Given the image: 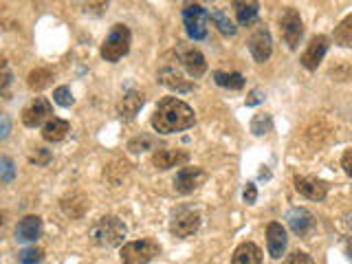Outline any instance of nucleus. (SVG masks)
<instances>
[{
    "instance_id": "obj_11",
    "label": "nucleus",
    "mask_w": 352,
    "mask_h": 264,
    "mask_svg": "<svg viewBox=\"0 0 352 264\" xmlns=\"http://www.w3.org/2000/svg\"><path fill=\"white\" fill-rule=\"evenodd\" d=\"M326 51H328V38L326 36H315V38H311L306 51L302 53V58H300L302 66H304L306 71H317V66L322 64Z\"/></svg>"
},
{
    "instance_id": "obj_25",
    "label": "nucleus",
    "mask_w": 352,
    "mask_h": 264,
    "mask_svg": "<svg viewBox=\"0 0 352 264\" xmlns=\"http://www.w3.org/2000/svg\"><path fill=\"white\" fill-rule=\"evenodd\" d=\"M335 42L339 44V47H346V49L352 47V14L346 16L335 27Z\"/></svg>"
},
{
    "instance_id": "obj_36",
    "label": "nucleus",
    "mask_w": 352,
    "mask_h": 264,
    "mask_svg": "<svg viewBox=\"0 0 352 264\" xmlns=\"http://www.w3.org/2000/svg\"><path fill=\"white\" fill-rule=\"evenodd\" d=\"M260 95H262L260 91H251V95H249V99H247V106H256V104L260 102V99H262Z\"/></svg>"
},
{
    "instance_id": "obj_29",
    "label": "nucleus",
    "mask_w": 352,
    "mask_h": 264,
    "mask_svg": "<svg viewBox=\"0 0 352 264\" xmlns=\"http://www.w3.org/2000/svg\"><path fill=\"white\" fill-rule=\"evenodd\" d=\"M251 130H253V135H267V132L271 130V115H258L256 119L251 121Z\"/></svg>"
},
{
    "instance_id": "obj_17",
    "label": "nucleus",
    "mask_w": 352,
    "mask_h": 264,
    "mask_svg": "<svg viewBox=\"0 0 352 264\" xmlns=\"http://www.w3.org/2000/svg\"><path fill=\"white\" fill-rule=\"evenodd\" d=\"M42 236V218L40 216H25L16 227L18 242H36Z\"/></svg>"
},
{
    "instance_id": "obj_33",
    "label": "nucleus",
    "mask_w": 352,
    "mask_h": 264,
    "mask_svg": "<svg viewBox=\"0 0 352 264\" xmlns=\"http://www.w3.org/2000/svg\"><path fill=\"white\" fill-rule=\"evenodd\" d=\"M256 198H258L256 185H253V183H247V187H245V201H247L249 205H253V203H256Z\"/></svg>"
},
{
    "instance_id": "obj_24",
    "label": "nucleus",
    "mask_w": 352,
    "mask_h": 264,
    "mask_svg": "<svg viewBox=\"0 0 352 264\" xmlns=\"http://www.w3.org/2000/svg\"><path fill=\"white\" fill-rule=\"evenodd\" d=\"M51 82H53L51 69H36V71H31L27 77V84H29L31 91H44L47 86H51Z\"/></svg>"
},
{
    "instance_id": "obj_1",
    "label": "nucleus",
    "mask_w": 352,
    "mask_h": 264,
    "mask_svg": "<svg viewBox=\"0 0 352 264\" xmlns=\"http://www.w3.org/2000/svg\"><path fill=\"white\" fill-rule=\"evenodd\" d=\"M194 110L176 97H165L152 115V128L159 135H174L194 126Z\"/></svg>"
},
{
    "instance_id": "obj_26",
    "label": "nucleus",
    "mask_w": 352,
    "mask_h": 264,
    "mask_svg": "<svg viewBox=\"0 0 352 264\" xmlns=\"http://www.w3.org/2000/svg\"><path fill=\"white\" fill-rule=\"evenodd\" d=\"M212 22L218 27V31H220V33H225V36H236V27H234V22L229 20V16L225 14V11L212 9Z\"/></svg>"
},
{
    "instance_id": "obj_20",
    "label": "nucleus",
    "mask_w": 352,
    "mask_h": 264,
    "mask_svg": "<svg viewBox=\"0 0 352 264\" xmlns=\"http://www.w3.org/2000/svg\"><path fill=\"white\" fill-rule=\"evenodd\" d=\"M143 104H146V95L139 93V91H128L124 95V99L119 102L117 110H119V115L124 117V119H132L141 110Z\"/></svg>"
},
{
    "instance_id": "obj_28",
    "label": "nucleus",
    "mask_w": 352,
    "mask_h": 264,
    "mask_svg": "<svg viewBox=\"0 0 352 264\" xmlns=\"http://www.w3.org/2000/svg\"><path fill=\"white\" fill-rule=\"evenodd\" d=\"M53 102L62 106V108H69L73 104V93H71V88L69 86H60V88H55L53 91Z\"/></svg>"
},
{
    "instance_id": "obj_15",
    "label": "nucleus",
    "mask_w": 352,
    "mask_h": 264,
    "mask_svg": "<svg viewBox=\"0 0 352 264\" xmlns=\"http://www.w3.org/2000/svg\"><path fill=\"white\" fill-rule=\"evenodd\" d=\"M295 190L302 196H306L308 201H324L328 194V185L319 179H313V176H297Z\"/></svg>"
},
{
    "instance_id": "obj_14",
    "label": "nucleus",
    "mask_w": 352,
    "mask_h": 264,
    "mask_svg": "<svg viewBox=\"0 0 352 264\" xmlns=\"http://www.w3.org/2000/svg\"><path fill=\"white\" fill-rule=\"evenodd\" d=\"M286 220H289V227L293 229V234L297 236H311L313 229H315V216L308 212V209L304 207H295L289 212V216H286Z\"/></svg>"
},
{
    "instance_id": "obj_22",
    "label": "nucleus",
    "mask_w": 352,
    "mask_h": 264,
    "mask_svg": "<svg viewBox=\"0 0 352 264\" xmlns=\"http://www.w3.org/2000/svg\"><path fill=\"white\" fill-rule=\"evenodd\" d=\"M66 132H69V121H66V119L51 117L47 124L42 126V137H44V141H49V143L62 141L66 137Z\"/></svg>"
},
{
    "instance_id": "obj_10",
    "label": "nucleus",
    "mask_w": 352,
    "mask_h": 264,
    "mask_svg": "<svg viewBox=\"0 0 352 264\" xmlns=\"http://www.w3.org/2000/svg\"><path fill=\"white\" fill-rule=\"evenodd\" d=\"M53 115V108L44 97H36L33 102L22 110V124L27 128H36L40 124H47Z\"/></svg>"
},
{
    "instance_id": "obj_35",
    "label": "nucleus",
    "mask_w": 352,
    "mask_h": 264,
    "mask_svg": "<svg viewBox=\"0 0 352 264\" xmlns=\"http://www.w3.org/2000/svg\"><path fill=\"white\" fill-rule=\"evenodd\" d=\"M150 143H152L150 139H143V141H141V139L130 141V150H132V152H139V146H150Z\"/></svg>"
},
{
    "instance_id": "obj_12",
    "label": "nucleus",
    "mask_w": 352,
    "mask_h": 264,
    "mask_svg": "<svg viewBox=\"0 0 352 264\" xmlns=\"http://www.w3.org/2000/svg\"><path fill=\"white\" fill-rule=\"evenodd\" d=\"M249 51L253 55V60L256 62H267L271 58V53H273V44H271V36H269V31L264 29V27H258L256 31L251 33V38H249Z\"/></svg>"
},
{
    "instance_id": "obj_8",
    "label": "nucleus",
    "mask_w": 352,
    "mask_h": 264,
    "mask_svg": "<svg viewBox=\"0 0 352 264\" xmlns=\"http://www.w3.org/2000/svg\"><path fill=\"white\" fill-rule=\"evenodd\" d=\"M205 181H207V174L203 168H181L174 176V190L187 196V194H194Z\"/></svg>"
},
{
    "instance_id": "obj_30",
    "label": "nucleus",
    "mask_w": 352,
    "mask_h": 264,
    "mask_svg": "<svg viewBox=\"0 0 352 264\" xmlns=\"http://www.w3.org/2000/svg\"><path fill=\"white\" fill-rule=\"evenodd\" d=\"M284 264H315V262H313L311 256H308V253H304V251H293L291 256L286 258Z\"/></svg>"
},
{
    "instance_id": "obj_19",
    "label": "nucleus",
    "mask_w": 352,
    "mask_h": 264,
    "mask_svg": "<svg viewBox=\"0 0 352 264\" xmlns=\"http://www.w3.org/2000/svg\"><path fill=\"white\" fill-rule=\"evenodd\" d=\"M234 9H236L238 25H242V27L253 25L256 18H258V14H260L258 0H234Z\"/></svg>"
},
{
    "instance_id": "obj_9",
    "label": "nucleus",
    "mask_w": 352,
    "mask_h": 264,
    "mask_svg": "<svg viewBox=\"0 0 352 264\" xmlns=\"http://www.w3.org/2000/svg\"><path fill=\"white\" fill-rule=\"evenodd\" d=\"M176 58H179V62L187 71V75H192V77H201L207 71V62L203 58V53L194 47L179 44V47H176Z\"/></svg>"
},
{
    "instance_id": "obj_7",
    "label": "nucleus",
    "mask_w": 352,
    "mask_h": 264,
    "mask_svg": "<svg viewBox=\"0 0 352 264\" xmlns=\"http://www.w3.org/2000/svg\"><path fill=\"white\" fill-rule=\"evenodd\" d=\"M207 18L209 14L201 5H187L183 9V25L185 33L192 40H205L207 38Z\"/></svg>"
},
{
    "instance_id": "obj_6",
    "label": "nucleus",
    "mask_w": 352,
    "mask_h": 264,
    "mask_svg": "<svg viewBox=\"0 0 352 264\" xmlns=\"http://www.w3.org/2000/svg\"><path fill=\"white\" fill-rule=\"evenodd\" d=\"M280 29H282V38L284 42L289 44L291 49H297L302 42V36H304V22H302V16L300 11L289 7L284 9V14L280 18Z\"/></svg>"
},
{
    "instance_id": "obj_37",
    "label": "nucleus",
    "mask_w": 352,
    "mask_h": 264,
    "mask_svg": "<svg viewBox=\"0 0 352 264\" xmlns=\"http://www.w3.org/2000/svg\"><path fill=\"white\" fill-rule=\"evenodd\" d=\"M7 132H9V119H7V115L3 117V139L7 137Z\"/></svg>"
},
{
    "instance_id": "obj_32",
    "label": "nucleus",
    "mask_w": 352,
    "mask_h": 264,
    "mask_svg": "<svg viewBox=\"0 0 352 264\" xmlns=\"http://www.w3.org/2000/svg\"><path fill=\"white\" fill-rule=\"evenodd\" d=\"M341 168L352 179V150H346V154L341 157Z\"/></svg>"
},
{
    "instance_id": "obj_5",
    "label": "nucleus",
    "mask_w": 352,
    "mask_h": 264,
    "mask_svg": "<svg viewBox=\"0 0 352 264\" xmlns=\"http://www.w3.org/2000/svg\"><path fill=\"white\" fill-rule=\"evenodd\" d=\"M198 227H201V214L196 209L190 207H179L172 214V223H170V231L176 238H190L194 236Z\"/></svg>"
},
{
    "instance_id": "obj_27",
    "label": "nucleus",
    "mask_w": 352,
    "mask_h": 264,
    "mask_svg": "<svg viewBox=\"0 0 352 264\" xmlns=\"http://www.w3.org/2000/svg\"><path fill=\"white\" fill-rule=\"evenodd\" d=\"M42 260H44V251L40 247H29V249H22L18 253L20 264H40Z\"/></svg>"
},
{
    "instance_id": "obj_23",
    "label": "nucleus",
    "mask_w": 352,
    "mask_h": 264,
    "mask_svg": "<svg viewBox=\"0 0 352 264\" xmlns=\"http://www.w3.org/2000/svg\"><path fill=\"white\" fill-rule=\"evenodd\" d=\"M214 80L218 86H223V88H229V91H240L242 86H245V77H242L240 73L236 71H216L214 73Z\"/></svg>"
},
{
    "instance_id": "obj_31",
    "label": "nucleus",
    "mask_w": 352,
    "mask_h": 264,
    "mask_svg": "<svg viewBox=\"0 0 352 264\" xmlns=\"http://www.w3.org/2000/svg\"><path fill=\"white\" fill-rule=\"evenodd\" d=\"M11 179H14V165H11L7 157H3V181L9 183Z\"/></svg>"
},
{
    "instance_id": "obj_34",
    "label": "nucleus",
    "mask_w": 352,
    "mask_h": 264,
    "mask_svg": "<svg viewBox=\"0 0 352 264\" xmlns=\"http://www.w3.org/2000/svg\"><path fill=\"white\" fill-rule=\"evenodd\" d=\"M9 84H11V73H9V69H7V62H5V64H3V93H7Z\"/></svg>"
},
{
    "instance_id": "obj_13",
    "label": "nucleus",
    "mask_w": 352,
    "mask_h": 264,
    "mask_svg": "<svg viewBox=\"0 0 352 264\" xmlns=\"http://www.w3.org/2000/svg\"><path fill=\"white\" fill-rule=\"evenodd\" d=\"M187 161H190V154H187L185 150L161 148L152 154V165L161 172L170 170V168H179V165H185Z\"/></svg>"
},
{
    "instance_id": "obj_16",
    "label": "nucleus",
    "mask_w": 352,
    "mask_h": 264,
    "mask_svg": "<svg viewBox=\"0 0 352 264\" xmlns=\"http://www.w3.org/2000/svg\"><path fill=\"white\" fill-rule=\"evenodd\" d=\"M286 242H289V238H286V231L280 223H271L267 227V247H269V256L280 260L284 256L286 251Z\"/></svg>"
},
{
    "instance_id": "obj_3",
    "label": "nucleus",
    "mask_w": 352,
    "mask_h": 264,
    "mask_svg": "<svg viewBox=\"0 0 352 264\" xmlns=\"http://www.w3.org/2000/svg\"><path fill=\"white\" fill-rule=\"evenodd\" d=\"M130 42H132L130 29L126 25H115L102 44V58L106 62H119L124 55H128Z\"/></svg>"
},
{
    "instance_id": "obj_21",
    "label": "nucleus",
    "mask_w": 352,
    "mask_h": 264,
    "mask_svg": "<svg viewBox=\"0 0 352 264\" xmlns=\"http://www.w3.org/2000/svg\"><path fill=\"white\" fill-rule=\"evenodd\" d=\"M231 264H262V251L253 242H242V245L234 251Z\"/></svg>"
},
{
    "instance_id": "obj_18",
    "label": "nucleus",
    "mask_w": 352,
    "mask_h": 264,
    "mask_svg": "<svg viewBox=\"0 0 352 264\" xmlns=\"http://www.w3.org/2000/svg\"><path fill=\"white\" fill-rule=\"evenodd\" d=\"M159 82L163 86H168L172 88V91L176 93H187V91H192V82L190 80H185V77L174 69V66H163V69L159 71Z\"/></svg>"
},
{
    "instance_id": "obj_4",
    "label": "nucleus",
    "mask_w": 352,
    "mask_h": 264,
    "mask_svg": "<svg viewBox=\"0 0 352 264\" xmlns=\"http://www.w3.org/2000/svg\"><path fill=\"white\" fill-rule=\"evenodd\" d=\"M161 253L159 242H154L150 238L146 240H135V242H128V245L121 247L119 258L124 264H148L152 262Z\"/></svg>"
},
{
    "instance_id": "obj_2",
    "label": "nucleus",
    "mask_w": 352,
    "mask_h": 264,
    "mask_svg": "<svg viewBox=\"0 0 352 264\" xmlns=\"http://www.w3.org/2000/svg\"><path fill=\"white\" fill-rule=\"evenodd\" d=\"M88 236H91V240L95 242L97 247L113 249V247H119L121 242H124V238H126V225L121 223L117 216H102L91 227Z\"/></svg>"
}]
</instances>
